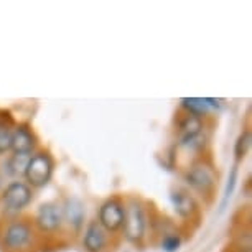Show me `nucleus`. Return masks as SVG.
Here are the masks:
<instances>
[{"label": "nucleus", "instance_id": "1", "mask_svg": "<svg viewBox=\"0 0 252 252\" xmlns=\"http://www.w3.org/2000/svg\"><path fill=\"white\" fill-rule=\"evenodd\" d=\"M126 213H124V224H122V232L124 237L130 242V244H142V241L145 239L147 232V216L144 206L132 199L127 203Z\"/></svg>", "mask_w": 252, "mask_h": 252}, {"label": "nucleus", "instance_id": "2", "mask_svg": "<svg viewBox=\"0 0 252 252\" xmlns=\"http://www.w3.org/2000/svg\"><path fill=\"white\" fill-rule=\"evenodd\" d=\"M53 158L46 152H36L27 161L23 177L30 188H43L53 177Z\"/></svg>", "mask_w": 252, "mask_h": 252}, {"label": "nucleus", "instance_id": "3", "mask_svg": "<svg viewBox=\"0 0 252 252\" xmlns=\"http://www.w3.org/2000/svg\"><path fill=\"white\" fill-rule=\"evenodd\" d=\"M32 241L33 229L25 221H10L2 231V244L8 251H23Z\"/></svg>", "mask_w": 252, "mask_h": 252}, {"label": "nucleus", "instance_id": "4", "mask_svg": "<svg viewBox=\"0 0 252 252\" xmlns=\"http://www.w3.org/2000/svg\"><path fill=\"white\" fill-rule=\"evenodd\" d=\"M124 213H126V208H124L121 199L111 198L107 201H104L101 208H99L97 222L106 232H117L122 229Z\"/></svg>", "mask_w": 252, "mask_h": 252}, {"label": "nucleus", "instance_id": "5", "mask_svg": "<svg viewBox=\"0 0 252 252\" xmlns=\"http://www.w3.org/2000/svg\"><path fill=\"white\" fill-rule=\"evenodd\" d=\"M32 188L23 182H12L2 193V201L8 211H22L32 203Z\"/></svg>", "mask_w": 252, "mask_h": 252}, {"label": "nucleus", "instance_id": "6", "mask_svg": "<svg viewBox=\"0 0 252 252\" xmlns=\"http://www.w3.org/2000/svg\"><path fill=\"white\" fill-rule=\"evenodd\" d=\"M64 222L63 208L56 203H45L38 208L35 216V224L41 232H56Z\"/></svg>", "mask_w": 252, "mask_h": 252}, {"label": "nucleus", "instance_id": "7", "mask_svg": "<svg viewBox=\"0 0 252 252\" xmlns=\"http://www.w3.org/2000/svg\"><path fill=\"white\" fill-rule=\"evenodd\" d=\"M187 183L191 188H194L199 193H208L211 191L213 187L216 183V173L206 163H199L194 165L187 172Z\"/></svg>", "mask_w": 252, "mask_h": 252}, {"label": "nucleus", "instance_id": "8", "mask_svg": "<svg viewBox=\"0 0 252 252\" xmlns=\"http://www.w3.org/2000/svg\"><path fill=\"white\" fill-rule=\"evenodd\" d=\"M35 135L27 126H18L15 130H12L10 150H13V155H32V152L35 150Z\"/></svg>", "mask_w": 252, "mask_h": 252}, {"label": "nucleus", "instance_id": "9", "mask_svg": "<svg viewBox=\"0 0 252 252\" xmlns=\"http://www.w3.org/2000/svg\"><path fill=\"white\" fill-rule=\"evenodd\" d=\"M107 244V232L97 221H91L84 229L83 246L86 252H102Z\"/></svg>", "mask_w": 252, "mask_h": 252}, {"label": "nucleus", "instance_id": "10", "mask_svg": "<svg viewBox=\"0 0 252 252\" xmlns=\"http://www.w3.org/2000/svg\"><path fill=\"white\" fill-rule=\"evenodd\" d=\"M180 140L185 145H193L194 142L199 139L201 135V129H203V122L201 117L193 116V114H187L182 121H180Z\"/></svg>", "mask_w": 252, "mask_h": 252}, {"label": "nucleus", "instance_id": "11", "mask_svg": "<svg viewBox=\"0 0 252 252\" xmlns=\"http://www.w3.org/2000/svg\"><path fill=\"white\" fill-rule=\"evenodd\" d=\"M182 106L187 109L189 114L201 117L204 114H208L211 109L220 107V101H216V99H208V97H185L182 99Z\"/></svg>", "mask_w": 252, "mask_h": 252}, {"label": "nucleus", "instance_id": "12", "mask_svg": "<svg viewBox=\"0 0 252 252\" xmlns=\"http://www.w3.org/2000/svg\"><path fill=\"white\" fill-rule=\"evenodd\" d=\"M84 215H86V209H84V204L79 201V199H68L63 208V216L64 220L69 222L71 226L74 227H81L84 221Z\"/></svg>", "mask_w": 252, "mask_h": 252}, {"label": "nucleus", "instance_id": "13", "mask_svg": "<svg viewBox=\"0 0 252 252\" xmlns=\"http://www.w3.org/2000/svg\"><path fill=\"white\" fill-rule=\"evenodd\" d=\"M172 203L180 218H189L196 211V203H194L193 196H189L185 191H175L172 194Z\"/></svg>", "mask_w": 252, "mask_h": 252}, {"label": "nucleus", "instance_id": "14", "mask_svg": "<svg viewBox=\"0 0 252 252\" xmlns=\"http://www.w3.org/2000/svg\"><path fill=\"white\" fill-rule=\"evenodd\" d=\"M251 147V134L249 132H242V134L237 137L236 145H234V155L237 160H242L246 157V154L249 152Z\"/></svg>", "mask_w": 252, "mask_h": 252}, {"label": "nucleus", "instance_id": "15", "mask_svg": "<svg viewBox=\"0 0 252 252\" xmlns=\"http://www.w3.org/2000/svg\"><path fill=\"white\" fill-rule=\"evenodd\" d=\"M236 183H237V168H232L231 170V175L227 178V185H226V189H224V194H222V201H221V211L227 206L229 199L234 193V188H236Z\"/></svg>", "mask_w": 252, "mask_h": 252}, {"label": "nucleus", "instance_id": "16", "mask_svg": "<svg viewBox=\"0 0 252 252\" xmlns=\"http://www.w3.org/2000/svg\"><path fill=\"white\" fill-rule=\"evenodd\" d=\"M180 246H182V239H180L178 234H166L163 237V241H161V249L165 252H177L180 249Z\"/></svg>", "mask_w": 252, "mask_h": 252}, {"label": "nucleus", "instance_id": "17", "mask_svg": "<svg viewBox=\"0 0 252 252\" xmlns=\"http://www.w3.org/2000/svg\"><path fill=\"white\" fill-rule=\"evenodd\" d=\"M12 145V130L8 126H0V154L10 150Z\"/></svg>", "mask_w": 252, "mask_h": 252}]
</instances>
